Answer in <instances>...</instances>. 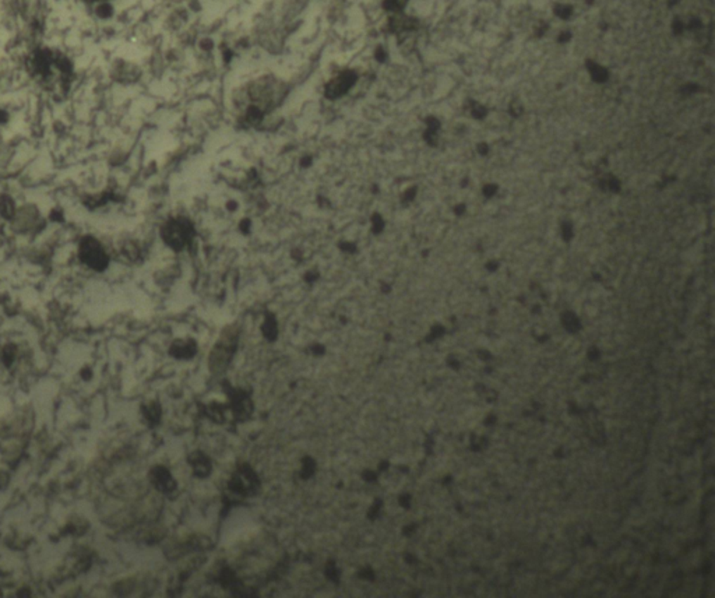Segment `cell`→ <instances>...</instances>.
<instances>
[{
  "mask_svg": "<svg viewBox=\"0 0 715 598\" xmlns=\"http://www.w3.org/2000/svg\"><path fill=\"white\" fill-rule=\"evenodd\" d=\"M227 393L231 397V409L236 420L246 421L253 411V404L249 394L243 390H234L231 386L228 387Z\"/></svg>",
  "mask_w": 715,
  "mask_h": 598,
  "instance_id": "5b68a950",
  "label": "cell"
},
{
  "mask_svg": "<svg viewBox=\"0 0 715 598\" xmlns=\"http://www.w3.org/2000/svg\"><path fill=\"white\" fill-rule=\"evenodd\" d=\"M150 481L160 492H164V494H170L177 490L175 478L171 475V473L165 467H161V466L154 467L151 470Z\"/></svg>",
  "mask_w": 715,
  "mask_h": 598,
  "instance_id": "52a82bcc",
  "label": "cell"
},
{
  "mask_svg": "<svg viewBox=\"0 0 715 598\" xmlns=\"http://www.w3.org/2000/svg\"><path fill=\"white\" fill-rule=\"evenodd\" d=\"M359 576L362 579H366V580H373V578H374V575H373V572L370 569H362L359 572Z\"/></svg>",
  "mask_w": 715,
  "mask_h": 598,
  "instance_id": "9a60e30c",
  "label": "cell"
},
{
  "mask_svg": "<svg viewBox=\"0 0 715 598\" xmlns=\"http://www.w3.org/2000/svg\"><path fill=\"white\" fill-rule=\"evenodd\" d=\"M170 352L178 359H190L197 352V344L193 340H177L171 345Z\"/></svg>",
  "mask_w": 715,
  "mask_h": 598,
  "instance_id": "9c48e42d",
  "label": "cell"
},
{
  "mask_svg": "<svg viewBox=\"0 0 715 598\" xmlns=\"http://www.w3.org/2000/svg\"><path fill=\"white\" fill-rule=\"evenodd\" d=\"M263 330V335L265 337L272 342L277 339V335H278V328H277V322H275V318L272 315H267L266 320H265V325L262 328Z\"/></svg>",
  "mask_w": 715,
  "mask_h": 598,
  "instance_id": "8fae6325",
  "label": "cell"
},
{
  "mask_svg": "<svg viewBox=\"0 0 715 598\" xmlns=\"http://www.w3.org/2000/svg\"><path fill=\"white\" fill-rule=\"evenodd\" d=\"M315 470H316V461L312 457H305L303 463H302L300 477L303 480H308V478H310L315 474Z\"/></svg>",
  "mask_w": 715,
  "mask_h": 598,
  "instance_id": "7c38bea8",
  "label": "cell"
},
{
  "mask_svg": "<svg viewBox=\"0 0 715 598\" xmlns=\"http://www.w3.org/2000/svg\"><path fill=\"white\" fill-rule=\"evenodd\" d=\"M80 255L84 263L95 270H103L108 264V257L105 255L102 247L92 238H87L82 244Z\"/></svg>",
  "mask_w": 715,
  "mask_h": 598,
  "instance_id": "277c9868",
  "label": "cell"
},
{
  "mask_svg": "<svg viewBox=\"0 0 715 598\" xmlns=\"http://www.w3.org/2000/svg\"><path fill=\"white\" fill-rule=\"evenodd\" d=\"M340 575H341V573H340L338 568L336 566V563H334V562H329V563H327V566H326V576H327V579H329V580H331V582H334V583H338V580H340Z\"/></svg>",
  "mask_w": 715,
  "mask_h": 598,
  "instance_id": "5bb4252c",
  "label": "cell"
},
{
  "mask_svg": "<svg viewBox=\"0 0 715 598\" xmlns=\"http://www.w3.org/2000/svg\"><path fill=\"white\" fill-rule=\"evenodd\" d=\"M141 411L150 424L157 425L161 421V406L157 401H150L148 404H144L141 407Z\"/></svg>",
  "mask_w": 715,
  "mask_h": 598,
  "instance_id": "30bf717a",
  "label": "cell"
},
{
  "mask_svg": "<svg viewBox=\"0 0 715 598\" xmlns=\"http://www.w3.org/2000/svg\"><path fill=\"white\" fill-rule=\"evenodd\" d=\"M313 352H315V354H323V352H324V348H323L322 345H315V347H313Z\"/></svg>",
  "mask_w": 715,
  "mask_h": 598,
  "instance_id": "d6986e66",
  "label": "cell"
},
{
  "mask_svg": "<svg viewBox=\"0 0 715 598\" xmlns=\"http://www.w3.org/2000/svg\"><path fill=\"white\" fill-rule=\"evenodd\" d=\"M357 73L353 70H346V72L340 73L338 76L331 79L329 82V85L326 86V96L331 98V99L343 96L344 94H347L350 91L351 87L357 83Z\"/></svg>",
  "mask_w": 715,
  "mask_h": 598,
  "instance_id": "8992f818",
  "label": "cell"
},
{
  "mask_svg": "<svg viewBox=\"0 0 715 598\" xmlns=\"http://www.w3.org/2000/svg\"><path fill=\"white\" fill-rule=\"evenodd\" d=\"M238 339H239V329L236 326H228L221 333V337L214 345V348L210 354V359H208V366L213 373H221L227 369V366L229 365L231 359L236 351Z\"/></svg>",
  "mask_w": 715,
  "mask_h": 598,
  "instance_id": "6da1fadb",
  "label": "cell"
},
{
  "mask_svg": "<svg viewBox=\"0 0 715 598\" xmlns=\"http://www.w3.org/2000/svg\"><path fill=\"white\" fill-rule=\"evenodd\" d=\"M260 488V481L256 473L249 466H242L229 481V490L239 495H252Z\"/></svg>",
  "mask_w": 715,
  "mask_h": 598,
  "instance_id": "3957f363",
  "label": "cell"
},
{
  "mask_svg": "<svg viewBox=\"0 0 715 598\" xmlns=\"http://www.w3.org/2000/svg\"><path fill=\"white\" fill-rule=\"evenodd\" d=\"M381 225H383L381 220H380L379 217H373V228H374L376 231H379V230L381 228Z\"/></svg>",
  "mask_w": 715,
  "mask_h": 598,
  "instance_id": "ac0fdd59",
  "label": "cell"
},
{
  "mask_svg": "<svg viewBox=\"0 0 715 598\" xmlns=\"http://www.w3.org/2000/svg\"><path fill=\"white\" fill-rule=\"evenodd\" d=\"M380 508H381V504H380V502H376V504L372 506L370 512H369V517H370V518H374V517L377 516V513H379V509H380Z\"/></svg>",
  "mask_w": 715,
  "mask_h": 598,
  "instance_id": "2e32d148",
  "label": "cell"
},
{
  "mask_svg": "<svg viewBox=\"0 0 715 598\" xmlns=\"http://www.w3.org/2000/svg\"><path fill=\"white\" fill-rule=\"evenodd\" d=\"M362 477H363L367 482H373V481H376V474H374L373 471H369V470H367V471H365Z\"/></svg>",
  "mask_w": 715,
  "mask_h": 598,
  "instance_id": "e0dca14e",
  "label": "cell"
},
{
  "mask_svg": "<svg viewBox=\"0 0 715 598\" xmlns=\"http://www.w3.org/2000/svg\"><path fill=\"white\" fill-rule=\"evenodd\" d=\"M163 238L175 251L184 249L193 241V225L186 218H174L163 228Z\"/></svg>",
  "mask_w": 715,
  "mask_h": 598,
  "instance_id": "7a4b0ae2",
  "label": "cell"
},
{
  "mask_svg": "<svg viewBox=\"0 0 715 598\" xmlns=\"http://www.w3.org/2000/svg\"><path fill=\"white\" fill-rule=\"evenodd\" d=\"M207 416L215 423H224V410L220 404H211L207 407Z\"/></svg>",
  "mask_w": 715,
  "mask_h": 598,
  "instance_id": "4fadbf2b",
  "label": "cell"
},
{
  "mask_svg": "<svg viewBox=\"0 0 715 598\" xmlns=\"http://www.w3.org/2000/svg\"><path fill=\"white\" fill-rule=\"evenodd\" d=\"M189 463H190L196 477L205 478V477L210 475V473H211V463H210L208 457L204 453H201V451L193 453L189 457Z\"/></svg>",
  "mask_w": 715,
  "mask_h": 598,
  "instance_id": "ba28073f",
  "label": "cell"
},
{
  "mask_svg": "<svg viewBox=\"0 0 715 598\" xmlns=\"http://www.w3.org/2000/svg\"><path fill=\"white\" fill-rule=\"evenodd\" d=\"M84 1H89V3H94V1H99V3H103L106 0H84Z\"/></svg>",
  "mask_w": 715,
  "mask_h": 598,
  "instance_id": "ffe728a7",
  "label": "cell"
}]
</instances>
